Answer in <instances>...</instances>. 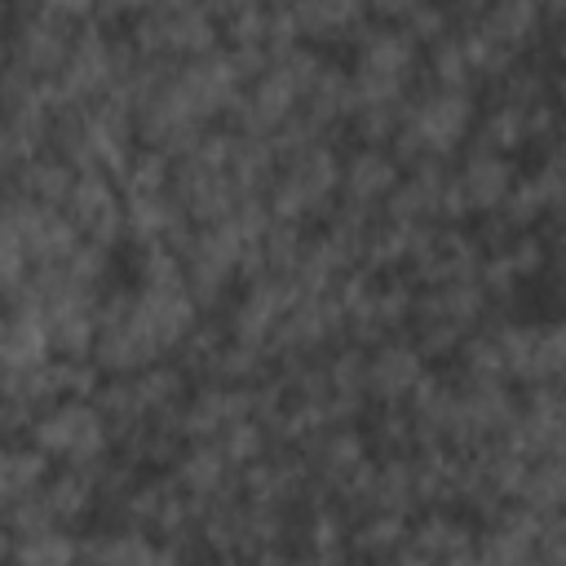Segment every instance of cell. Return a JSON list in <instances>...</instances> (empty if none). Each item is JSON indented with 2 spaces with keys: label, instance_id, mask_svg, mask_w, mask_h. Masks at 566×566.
Returning a JSON list of instances; mask_svg holds the SVG:
<instances>
[{
  "label": "cell",
  "instance_id": "cell-17",
  "mask_svg": "<svg viewBox=\"0 0 566 566\" xmlns=\"http://www.w3.org/2000/svg\"><path fill=\"white\" fill-rule=\"evenodd\" d=\"M49 473H53V460L35 442H27V438H0V509L35 495Z\"/></svg>",
  "mask_w": 566,
  "mask_h": 566
},
{
  "label": "cell",
  "instance_id": "cell-5",
  "mask_svg": "<svg viewBox=\"0 0 566 566\" xmlns=\"http://www.w3.org/2000/svg\"><path fill=\"white\" fill-rule=\"evenodd\" d=\"M4 35H9V62L22 66L27 75H35V80H49V75H57V66L71 53L75 22H66V18H57V13L35 4V9L9 18Z\"/></svg>",
  "mask_w": 566,
  "mask_h": 566
},
{
  "label": "cell",
  "instance_id": "cell-23",
  "mask_svg": "<svg viewBox=\"0 0 566 566\" xmlns=\"http://www.w3.org/2000/svg\"><path fill=\"white\" fill-rule=\"evenodd\" d=\"M168 172H172V159L155 146H133V155L124 159V168L115 172V186L124 199L133 195H155V190H168Z\"/></svg>",
  "mask_w": 566,
  "mask_h": 566
},
{
  "label": "cell",
  "instance_id": "cell-24",
  "mask_svg": "<svg viewBox=\"0 0 566 566\" xmlns=\"http://www.w3.org/2000/svg\"><path fill=\"white\" fill-rule=\"evenodd\" d=\"M424 66H429V84L473 88V93H478L473 71H469V57H464V49H460V35H455V31H447V35H442V40H433V44H424Z\"/></svg>",
  "mask_w": 566,
  "mask_h": 566
},
{
  "label": "cell",
  "instance_id": "cell-7",
  "mask_svg": "<svg viewBox=\"0 0 566 566\" xmlns=\"http://www.w3.org/2000/svg\"><path fill=\"white\" fill-rule=\"evenodd\" d=\"M478 522L460 509H420L407 517V539L394 562H473Z\"/></svg>",
  "mask_w": 566,
  "mask_h": 566
},
{
  "label": "cell",
  "instance_id": "cell-3",
  "mask_svg": "<svg viewBox=\"0 0 566 566\" xmlns=\"http://www.w3.org/2000/svg\"><path fill=\"white\" fill-rule=\"evenodd\" d=\"M27 442H35L53 464H75V469H88V464H97L102 455L115 451L97 402L75 398V394L53 398L49 407H40L31 429H27Z\"/></svg>",
  "mask_w": 566,
  "mask_h": 566
},
{
  "label": "cell",
  "instance_id": "cell-1",
  "mask_svg": "<svg viewBox=\"0 0 566 566\" xmlns=\"http://www.w3.org/2000/svg\"><path fill=\"white\" fill-rule=\"evenodd\" d=\"M478 119V93L473 88H447V84H416L407 97V115L398 133L389 137V155L407 168L424 155H455Z\"/></svg>",
  "mask_w": 566,
  "mask_h": 566
},
{
  "label": "cell",
  "instance_id": "cell-10",
  "mask_svg": "<svg viewBox=\"0 0 566 566\" xmlns=\"http://www.w3.org/2000/svg\"><path fill=\"white\" fill-rule=\"evenodd\" d=\"M424 367L429 363L407 332L380 336L376 345H367V402H402Z\"/></svg>",
  "mask_w": 566,
  "mask_h": 566
},
{
  "label": "cell",
  "instance_id": "cell-27",
  "mask_svg": "<svg viewBox=\"0 0 566 566\" xmlns=\"http://www.w3.org/2000/svg\"><path fill=\"white\" fill-rule=\"evenodd\" d=\"M31 274V252L18 234V226L0 212V301H9Z\"/></svg>",
  "mask_w": 566,
  "mask_h": 566
},
{
  "label": "cell",
  "instance_id": "cell-19",
  "mask_svg": "<svg viewBox=\"0 0 566 566\" xmlns=\"http://www.w3.org/2000/svg\"><path fill=\"white\" fill-rule=\"evenodd\" d=\"M71 181H75V168H71L62 155H53V150H35V155L13 172V186H9V190L27 195V199H35V203H53V208H62L66 195H71Z\"/></svg>",
  "mask_w": 566,
  "mask_h": 566
},
{
  "label": "cell",
  "instance_id": "cell-6",
  "mask_svg": "<svg viewBox=\"0 0 566 566\" xmlns=\"http://www.w3.org/2000/svg\"><path fill=\"white\" fill-rule=\"evenodd\" d=\"M296 296H301V292H296V283H292L287 274H270V270H265V274L248 279L243 292L226 305L221 327H226V336H234V340L265 345V340L274 336L279 318L287 314V305H292Z\"/></svg>",
  "mask_w": 566,
  "mask_h": 566
},
{
  "label": "cell",
  "instance_id": "cell-20",
  "mask_svg": "<svg viewBox=\"0 0 566 566\" xmlns=\"http://www.w3.org/2000/svg\"><path fill=\"white\" fill-rule=\"evenodd\" d=\"M517 504H526L531 513L548 517V513H566V460L562 455H535L513 491Z\"/></svg>",
  "mask_w": 566,
  "mask_h": 566
},
{
  "label": "cell",
  "instance_id": "cell-22",
  "mask_svg": "<svg viewBox=\"0 0 566 566\" xmlns=\"http://www.w3.org/2000/svg\"><path fill=\"white\" fill-rule=\"evenodd\" d=\"M562 367H566V327H562V318H553V314H548V318H539V323H535L522 389H526V385L562 380Z\"/></svg>",
  "mask_w": 566,
  "mask_h": 566
},
{
  "label": "cell",
  "instance_id": "cell-4",
  "mask_svg": "<svg viewBox=\"0 0 566 566\" xmlns=\"http://www.w3.org/2000/svg\"><path fill=\"white\" fill-rule=\"evenodd\" d=\"M221 27L199 9V0H155L128 22V40L155 57H195L217 49Z\"/></svg>",
  "mask_w": 566,
  "mask_h": 566
},
{
  "label": "cell",
  "instance_id": "cell-28",
  "mask_svg": "<svg viewBox=\"0 0 566 566\" xmlns=\"http://www.w3.org/2000/svg\"><path fill=\"white\" fill-rule=\"evenodd\" d=\"M398 27H402V35H407L416 49H424V44L442 40L447 31H455L451 18H447V9H442V0H424V4H416L411 13L398 18Z\"/></svg>",
  "mask_w": 566,
  "mask_h": 566
},
{
  "label": "cell",
  "instance_id": "cell-26",
  "mask_svg": "<svg viewBox=\"0 0 566 566\" xmlns=\"http://www.w3.org/2000/svg\"><path fill=\"white\" fill-rule=\"evenodd\" d=\"M217 447L226 451V460H230L234 469H243L248 460H256V455L270 451V433H265V424H261L256 416H239V420H230V424L217 433Z\"/></svg>",
  "mask_w": 566,
  "mask_h": 566
},
{
  "label": "cell",
  "instance_id": "cell-21",
  "mask_svg": "<svg viewBox=\"0 0 566 566\" xmlns=\"http://www.w3.org/2000/svg\"><path fill=\"white\" fill-rule=\"evenodd\" d=\"M402 539H407V517H398V513H363L349 522V557L394 562Z\"/></svg>",
  "mask_w": 566,
  "mask_h": 566
},
{
  "label": "cell",
  "instance_id": "cell-15",
  "mask_svg": "<svg viewBox=\"0 0 566 566\" xmlns=\"http://www.w3.org/2000/svg\"><path fill=\"white\" fill-rule=\"evenodd\" d=\"M469 27L486 31L491 40H500L504 49H513L517 57H526L544 40V31H553L544 22L539 0H486V9L478 13V22H469Z\"/></svg>",
  "mask_w": 566,
  "mask_h": 566
},
{
  "label": "cell",
  "instance_id": "cell-25",
  "mask_svg": "<svg viewBox=\"0 0 566 566\" xmlns=\"http://www.w3.org/2000/svg\"><path fill=\"white\" fill-rule=\"evenodd\" d=\"M9 557L18 562H75L80 557V535H71V526H53V531H40V535H27V539H13Z\"/></svg>",
  "mask_w": 566,
  "mask_h": 566
},
{
  "label": "cell",
  "instance_id": "cell-32",
  "mask_svg": "<svg viewBox=\"0 0 566 566\" xmlns=\"http://www.w3.org/2000/svg\"><path fill=\"white\" fill-rule=\"evenodd\" d=\"M371 4V18H380V22H398L402 13H411L416 4H424V0H367Z\"/></svg>",
  "mask_w": 566,
  "mask_h": 566
},
{
  "label": "cell",
  "instance_id": "cell-2",
  "mask_svg": "<svg viewBox=\"0 0 566 566\" xmlns=\"http://www.w3.org/2000/svg\"><path fill=\"white\" fill-rule=\"evenodd\" d=\"M336 190H340V150L336 142H314L274 168L261 199L274 221L310 226L336 203Z\"/></svg>",
  "mask_w": 566,
  "mask_h": 566
},
{
  "label": "cell",
  "instance_id": "cell-9",
  "mask_svg": "<svg viewBox=\"0 0 566 566\" xmlns=\"http://www.w3.org/2000/svg\"><path fill=\"white\" fill-rule=\"evenodd\" d=\"M168 195L177 199V208H181L195 226L221 221V217H230V208L239 203V195H234L226 168H212V164H203V159H195V155L172 159Z\"/></svg>",
  "mask_w": 566,
  "mask_h": 566
},
{
  "label": "cell",
  "instance_id": "cell-12",
  "mask_svg": "<svg viewBox=\"0 0 566 566\" xmlns=\"http://www.w3.org/2000/svg\"><path fill=\"white\" fill-rule=\"evenodd\" d=\"M398 177H402V164L389 155V146H363L358 142L349 155H340V190H336V199L363 203V208H380Z\"/></svg>",
  "mask_w": 566,
  "mask_h": 566
},
{
  "label": "cell",
  "instance_id": "cell-29",
  "mask_svg": "<svg viewBox=\"0 0 566 566\" xmlns=\"http://www.w3.org/2000/svg\"><path fill=\"white\" fill-rule=\"evenodd\" d=\"M226 40L230 44H265V31H270V4H252L243 13H234L230 22H221Z\"/></svg>",
  "mask_w": 566,
  "mask_h": 566
},
{
  "label": "cell",
  "instance_id": "cell-16",
  "mask_svg": "<svg viewBox=\"0 0 566 566\" xmlns=\"http://www.w3.org/2000/svg\"><path fill=\"white\" fill-rule=\"evenodd\" d=\"M80 557L84 562H111V566H142V562H164V548L142 526L102 522V526L80 535Z\"/></svg>",
  "mask_w": 566,
  "mask_h": 566
},
{
  "label": "cell",
  "instance_id": "cell-13",
  "mask_svg": "<svg viewBox=\"0 0 566 566\" xmlns=\"http://www.w3.org/2000/svg\"><path fill=\"white\" fill-rule=\"evenodd\" d=\"M287 13L305 44H332V40L354 44L363 35V27L371 22L367 0H292Z\"/></svg>",
  "mask_w": 566,
  "mask_h": 566
},
{
  "label": "cell",
  "instance_id": "cell-8",
  "mask_svg": "<svg viewBox=\"0 0 566 566\" xmlns=\"http://www.w3.org/2000/svg\"><path fill=\"white\" fill-rule=\"evenodd\" d=\"M62 212L80 226L84 239H93V243H102V248L124 243V195H119L115 177L93 172V168L75 172Z\"/></svg>",
  "mask_w": 566,
  "mask_h": 566
},
{
  "label": "cell",
  "instance_id": "cell-31",
  "mask_svg": "<svg viewBox=\"0 0 566 566\" xmlns=\"http://www.w3.org/2000/svg\"><path fill=\"white\" fill-rule=\"evenodd\" d=\"M252 4H265V0H199V9L221 27V22H230L234 13H243V9H252Z\"/></svg>",
  "mask_w": 566,
  "mask_h": 566
},
{
  "label": "cell",
  "instance_id": "cell-18",
  "mask_svg": "<svg viewBox=\"0 0 566 566\" xmlns=\"http://www.w3.org/2000/svg\"><path fill=\"white\" fill-rule=\"evenodd\" d=\"M40 500L49 504V513H53L57 526H80V522L93 517V509H97L93 478H88V469H75V464L53 469V473L44 478V486H40Z\"/></svg>",
  "mask_w": 566,
  "mask_h": 566
},
{
  "label": "cell",
  "instance_id": "cell-30",
  "mask_svg": "<svg viewBox=\"0 0 566 566\" xmlns=\"http://www.w3.org/2000/svg\"><path fill=\"white\" fill-rule=\"evenodd\" d=\"M40 9H49V13H57V18L80 27V22H88L97 13V0H40Z\"/></svg>",
  "mask_w": 566,
  "mask_h": 566
},
{
  "label": "cell",
  "instance_id": "cell-11",
  "mask_svg": "<svg viewBox=\"0 0 566 566\" xmlns=\"http://www.w3.org/2000/svg\"><path fill=\"white\" fill-rule=\"evenodd\" d=\"M172 482L190 495V500H217L239 491V469L226 460V451L217 447V438H190L181 442L177 460L168 464Z\"/></svg>",
  "mask_w": 566,
  "mask_h": 566
},
{
  "label": "cell",
  "instance_id": "cell-14",
  "mask_svg": "<svg viewBox=\"0 0 566 566\" xmlns=\"http://www.w3.org/2000/svg\"><path fill=\"white\" fill-rule=\"evenodd\" d=\"M190 217L177 208V199L168 190H155V195H133L124 199V239L128 243H168L172 252L181 248V239L190 234Z\"/></svg>",
  "mask_w": 566,
  "mask_h": 566
}]
</instances>
